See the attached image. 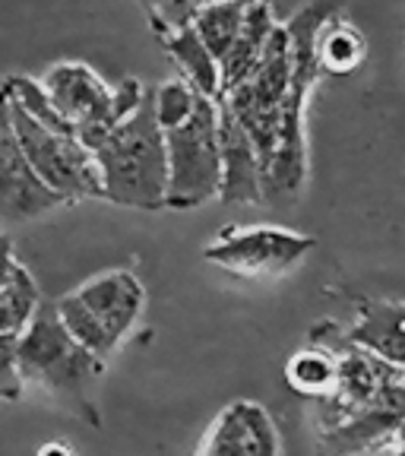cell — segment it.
I'll use <instances>...</instances> for the list:
<instances>
[{
  "label": "cell",
  "instance_id": "cell-1",
  "mask_svg": "<svg viewBox=\"0 0 405 456\" xmlns=\"http://www.w3.org/2000/svg\"><path fill=\"white\" fill-rule=\"evenodd\" d=\"M339 4H311L285 22L288 48H292V73L285 89L282 124H279V146L263 178V203L285 197H298L307 178V146H304V114L307 99L323 79L317 64V36L333 16H339Z\"/></svg>",
  "mask_w": 405,
  "mask_h": 456
},
{
  "label": "cell",
  "instance_id": "cell-2",
  "mask_svg": "<svg viewBox=\"0 0 405 456\" xmlns=\"http://www.w3.org/2000/svg\"><path fill=\"white\" fill-rule=\"evenodd\" d=\"M85 150L93 152L99 165L101 200L127 209H165L168 156H165V134L152 108V89L130 121L85 142Z\"/></svg>",
  "mask_w": 405,
  "mask_h": 456
},
{
  "label": "cell",
  "instance_id": "cell-3",
  "mask_svg": "<svg viewBox=\"0 0 405 456\" xmlns=\"http://www.w3.org/2000/svg\"><path fill=\"white\" fill-rule=\"evenodd\" d=\"M16 368L22 384H36L48 393H57L73 403V409L99 425L89 387L101 378L105 362L85 352L77 339L64 330L57 307L48 301H38L36 314L28 317L26 330L16 342Z\"/></svg>",
  "mask_w": 405,
  "mask_h": 456
},
{
  "label": "cell",
  "instance_id": "cell-4",
  "mask_svg": "<svg viewBox=\"0 0 405 456\" xmlns=\"http://www.w3.org/2000/svg\"><path fill=\"white\" fill-rule=\"evenodd\" d=\"M165 156H168L165 207L193 209L219 197L222 156L219 118H215L213 99H199L190 121L174 130H165Z\"/></svg>",
  "mask_w": 405,
  "mask_h": 456
},
{
  "label": "cell",
  "instance_id": "cell-5",
  "mask_svg": "<svg viewBox=\"0 0 405 456\" xmlns=\"http://www.w3.org/2000/svg\"><path fill=\"white\" fill-rule=\"evenodd\" d=\"M288 73H292V48H288V32H285V26H279L276 32H272L270 45H266L263 57H260V64L254 67V73L219 95V99L231 108L238 124L247 130L256 156H260L263 178L279 146V124H282Z\"/></svg>",
  "mask_w": 405,
  "mask_h": 456
},
{
  "label": "cell",
  "instance_id": "cell-6",
  "mask_svg": "<svg viewBox=\"0 0 405 456\" xmlns=\"http://www.w3.org/2000/svg\"><path fill=\"white\" fill-rule=\"evenodd\" d=\"M10 124H13L22 156L28 159V165L36 168L48 191H54L64 203L101 200L99 165L77 134H54L42 127L20 105H13V99H10Z\"/></svg>",
  "mask_w": 405,
  "mask_h": 456
},
{
  "label": "cell",
  "instance_id": "cell-7",
  "mask_svg": "<svg viewBox=\"0 0 405 456\" xmlns=\"http://www.w3.org/2000/svg\"><path fill=\"white\" fill-rule=\"evenodd\" d=\"M313 238L279 225L228 228L203 250L209 264L247 279H276L292 273L313 250Z\"/></svg>",
  "mask_w": 405,
  "mask_h": 456
},
{
  "label": "cell",
  "instance_id": "cell-8",
  "mask_svg": "<svg viewBox=\"0 0 405 456\" xmlns=\"http://www.w3.org/2000/svg\"><path fill=\"white\" fill-rule=\"evenodd\" d=\"M42 89L54 111L77 130L79 142H93L105 130H111V86L79 61H61L48 67L42 79Z\"/></svg>",
  "mask_w": 405,
  "mask_h": 456
},
{
  "label": "cell",
  "instance_id": "cell-9",
  "mask_svg": "<svg viewBox=\"0 0 405 456\" xmlns=\"http://www.w3.org/2000/svg\"><path fill=\"white\" fill-rule=\"evenodd\" d=\"M197 456H282V441L260 403H231L207 431Z\"/></svg>",
  "mask_w": 405,
  "mask_h": 456
},
{
  "label": "cell",
  "instance_id": "cell-10",
  "mask_svg": "<svg viewBox=\"0 0 405 456\" xmlns=\"http://www.w3.org/2000/svg\"><path fill=\"white\" fill-rule=\"evenodd\" d=\"M64 200L45 187L36 168L22 156L20 140L10 124V105L4 121H0V216L7 219H32L48 209L61 207Z\"/></svg>",
  "mask_w": 405,
  "mask_h": 456
},
{
  "label": "cell",
  "instance_id": "cell-11",
  "mask_svg": "<svg viewBox=\"0 0 405 456\" xmlns=\"http://www.w3.org/2000/svg\"><path fill=\"white\" fill-rule=\"evenodd\" d=\"M215 118H219V156H222V203H263V168L256 156L247 130L238 124L231 108L222 99H215Z\"/></svg>",
  "mask_w": 405,
  "mask_h": 456
},
{
  "label": "cell",
  "instance_id": "cell-12",
  "mask_svg": "<svg viewBox=\"0 0 405 456\" xmlns=\"http://www.w3.org/2000/svg\"><path fill=\"white\" fill-rule=\"evenodd\" d=\"M77 298L95 314V321L101 323L111 346L117 349L140 321L142 305H146V289L136 279V273L114 270L89 279L83 289H77Z\"/></svg>",
  "mask_w": 405,
  "mask_h": 456
},
{
  "label": "cell",
  "instance_id": "cell-13",
  "mask_svg": "<svg viewBox=\"0 0 405 456\" xmlns=\"http://www.w3.org/2000/svg\"><path fill=\"white\" fill-rule=\"evenodd\" d=\"M152 32L158 36L162 48L168 51V57L178 64V73L184 83H190L203 99H219L222 93V73H219V61L207 51L203 38L197 36L193 22H184V26H158V22H150Z\"/></svg>",
  "mask_w": 405,
  "mask_h": 456
},
{
  "label": "cell",
  "instance_id": "cell-14",
  "mask_svg": "<svg viewBox=\"0 0 405 456\" xmlns=\"http://www.w3.org/2000/svg\"><path fill=\"white\" fill-rule=\"evenodd\" d=\"M345 339L393 368H405V305L361 301V321Z\"/></svg>",
  "mask_w": 405,
  "mask_h": 456
},
{
  "label": "cell",
  "instance_id": "cell-15",
  "mask_svg": "<svg viewBox=\"0 0 405 456\" xmlns=\"http://www.w3.org/2000/svg\"><path fill=\"white\" fill-rule=\"evenodd\" d=\"M279 28L276 16H272L270 4H247V13H244L241 32H238L235 45L225 54V61L219 64L222 73V93L238 86L241 79H247L254 73V67L260 64L266 45H270L272 32ZM219 93V95H222Z\"/></svg>",
  "mask_w": 405,
  "mask_h": 456
},
{
  "label": "cell",
  "instance_id": "cell-16",
  "mask_svg": "<svg viewBox=\"0 0 405 456\" xmlns=\"http://www.w3.org/2000/svg\"><path fill=\"white\" fill-rule=\"evenodd\" d=\"M368 57V42L355 22H345L339 16L327 22L317 36V64L323 77H345L358 70Z\"/></svg>",
  "mask_w": 405,
  "mask_h": 456
},
{
  "label": "cell",
  "instance_id": "cell-17",
  "mask_svg": "<svg viewBox=\"0 0 405 456\" xmlns=\"http://www.w3.org/2000/svg\"><path fill=\"white\" fill-rule=\"evenodd\" d=\"M285 378L298 393L333 396L339 387V355L329 349H301L285 364Z\"/></svg>",
  "mask_w": 405,
  "mask_h": 456
},
{
  "label": "cell",
  "instance_id": "cell-18",
  "mask_svg": "<svg viewBox=\"0 0 405 456\" xmlns=\"http://www.w3.org/2000/svg\"><path fill=\"white\" fill-rule=\"evenodd\" d=\"M247 4H199L197 16H193V28L203 38L207 51L215 61H225V54L235 45L238 32H241Z\"/></svg>",
  "mask_w": 405,
  "mask_h": 456
},
{
  "label": "cell",
  "instance_id": "cell-19",
  "mask_svg": "<svg viewBox=\"0 0 405 456\" xmlns=\"http://www.w3.org/2000/svg\"><path fill=\"white\" fill-rule=\"evenodd\" d=\"M54 307H57L61 323H64V330L85 352H93L99 362H108V355H114V346H111V339H108V333L101 330V323L95 321V314L77 298V292L57 298Z\"/></svg>",
  "mask_w": 405,
  "mask_h": 456
},
{
  "label": "cell",
  "instance_id": "cell-20",
  "mask_svg": "<svg viewBox=\"0 0 405 456\" xmlns=\"http://www.w3.org/2000/svg\"><path fill=\"white\" fill-rule=\"evenodd\" d=\"M199 99H203V95H199L190 83H184L181 77L158 83L156 89H152V108H156V121H158V127H162V134L190 121Z\"/></svg>",
  "mask_w": 405,
  "mask_h": 456
},
{
  "label": "cell",
  "instance_id": "cell-21",
  "mask_svg": "<svg viewBox=\"0 0 405 456\" xmlns=\"http://www.w3.org/2000/svg\"><path fill=\"white\" fill-rule=\"evenodd\" d=\"M146 86L140 83L136 77H124L121 83L111 89V124L117 127V124L130 121L136 111H140L142 99H146Z\"/></svg>",
  "mask_w": 405,
  "mask_h": 456
},
{
  "label": "cell",
  "instance_id": "cell-22",
  "mask_svg": "<svg viewBox=\"0 0 405 456\" xmlns=\"http://www.w3.org/2000/svg\"><path fill=\"white\" fill-rule=\"evenodd\" d=\"M16 342L20 333H0V399L20 396V368H16Z\"/></svg>",
  "mask_w": 405,
  "mask_h": 456
},
{
  "label": "cell",
  "instance_id": "cell-23",
  "mask_svg": "<svg viewBox=\"0 0 405 456\" xmlns=\"http://www.w3.org/2000/svg\"><path fill=\"white\" fill-rule=\"evenodd\" d=\"M36 456H77V450L67 447L64 441H48L36 450Z\"/></svg>",
  "mask_w": 405,
  "mask_h": 456
},
{
  "label": "cell",
  "instance_id": "cell-24",
  "mask_svg": "<svg viewBox=\"0 0 405 456\" xmlns=\"http://www.w3.org/2000/svg\"><path fill=\"white\" fill-rule=\"evenodd\" d=\"M16 260H13V241L7 235H0V273L13 270Z\"/></svg>",
  "mask_w": 405,
  "mask_h": 456
},
{
  "label": "cell",
  "instance_id": "cell-25",
  "mask_svg": "<svg viewBox=\"0 0 405 456\" xmlns=\"http://www.w3.org/2000/svg\"><path fill=\"white\" fill-rule=\"evenodd\" d=\"M393 435H396V447H399V456H405V419L399 421V425H396V431H393Z\"/></svg>",
  "mask_w": 405,
  "mask_h": 456
},
{
  "label": "cell",
  "instance_id": "cell-26",
  "mask_svg": "<svg viewBox=\"0 0 405 456\" xmlns=\"http://www.w3.org/2000/svg\"><path fill=\"white\" fill-rule=\"evenodd\" d=\"M7 105H10V93H7V86H0V121H4V114H7Z\"/></svg>",
  "mask_w": 405,
  "mask_h": 456
}]
</instances>
